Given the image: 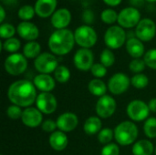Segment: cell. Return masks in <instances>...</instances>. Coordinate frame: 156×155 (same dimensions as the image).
<instances>
[{"label":"cell","mask_w":156,"mask_h":155,"mask_svg":"<svg viewBox=\"0 0 156 155\" xmlns=\"http://www.w3.org/2000/svg\"><path fill=\"white\" fill-rule=\"evenodd\" d=\"M7 97L14 104L21 108H28L37 100V90L34 83L29 80L20 79L10 85Z\"/></svg>","instance_id":"cell-1"},{"label":"cell","mask_w":156,"mask_h":155,"mask_svg":"<svg viewBox=\"0 0 156 155\" xmlns=\"http://www.w3.org/2000/svg\"><path fill=\"white\" fill-rule=\"evenodd\" d=\"M75 43V37L72 31L64 28L54 31L48 38V45L54 55L64 56L73 49Z\"/></svg>","instance_id":"cell-2"},{"label":"cell","mask_w":156,"mask_h":155,"mask_svg":"<svg viewBox=\"0 0 156 155\" xmlns=\"http://www.w3.org/2000/svg\"><path fill=\"white\" fill-rule=\"evenodd\" d=\"M138 132V128L135 123L125 121L115 127L114 139L118 144L122 146H128L137 140Z\"/></svg>","instance_id":"cell-3"},{"label":"cell","mask_w":156,"mask_h":155,"mask_svg":"<svg viewBox=\"0 0 156 155\" xmlns=\"http://www.w3.org/2000/svg\"><path fill=\"white\" fill-rule=\"evenodd\" d=\"M76 43L82 48H90L97 43L98 35L95 29L88 25H82L74 32Z\"/></svg>","instance_id":"cell-4"},{"label":"cell","mask_w":156,"mask_h":155,"mask_svg":"<svg viewBox=\"0 0 156 155\" xmlns=\"http://www.w3.org/2000/svg\"><path fill=\"white\" fill-rule=\"evenodd\" d=\"M127 34L120 26H110L104 34V42L108 48L118 49L122 48L126 42Z\"/></svg>","instance_id":"cell-5"},{"label":"cell","mask_w":156,"mask_h":155,"mask_svg":"<svg viewBox=\"0 0 156 155\" xmlns=\"http://www.w3.org/2000/svg\"><path fill=\"white\" fill-rule=\"evenodd\" d=\"M5 70L11 76H18L24 73L27 68V58L20 53L9 55L4 63Z\"/></svg>","instance_id":"cell-6"},{"label":"cell","mask_w":156,"mask_h":155,"mask_svg":"<svg viewBox=\"0 0 156 155\" xmlns=\"http://www.w3.org/2000/svg\"><path fill=\"white\" fill-rule=\"evenodd\" d=\"M34 66L40 74H49L58 67V61L53 53L44 52L35 59Z\"/></svg>","instance_id":"cell-7"},{"label":"cell","mask_w":156,"mask_h":155,"mask_svg":"<svg viewBox=\"0 0 156 155\" xmlns=\"http://www.w3.org/2000/svg\"><path fill=\"white\" fill-rule=\"evenodd\" d=\"M141 20V13L139 12V9L133 6H128L121 10L118 14L117 22L122 28H133L137 26Z\"/></svg>","instance_id":"cell-8"},{"label":"cell","mask_w":156,"mask_h":155,"mask_svg":"<svg viewBox=\"0 0 156 155\" xmlns=\"http://www.w3.org/2000/svg\"><path fill=\"white\" fill-rule=\"evenodd\" d=\"M150 114V109L148 104L141 100H134L131 101L127 106V115L134 122H142L147 120L146 118Z\"/></svg>","instance_id":"cell-9"},{"label":"cell","mask_w":156,"mask_h":155,"mask_svg":"<svg viewBox=\"0 0 156 155\" xmlns=\"http://www.w3.org/2000/svg\"><path fill=\"white\" fill-rule=\"evenodd\" d=\"M131 85V79L124 73H115L108 81V90L113 95H121L127 91Z\"/></svg>","instance_id":"cell-10"},{"label":"cell","mask_w":156,"mask_h":155,"mask_svg":"<svg viewBox=\"0 0 156 155\" xmlns=\"http://www.w3.org/2000/svg\"><path fill=\"white\" fill-rule=\"evenodd\" d=\"M136 37L141 41H151L156 35V24L150 18L142 19L135 28Z\"/></svg>","instance_id":"cell-11"},{"label":"cell","mask_w":156,"mask_h":155,"mask_svg":"<svg viewBox=\"0 0 156 155\" xmlns=\"http://www.w3.org/2000/svg\"><path fill=\"white\" fill-rule=\"evenodd\" d=\"M117 104L115 100L109 95H104L99 98L96 103V112L100 118L107 119L112 116L116 111Z\"/></svg>","instance_id":"cell-12"},{"label":"cell","mask_w":156,"mask_h":155,"mask_svg":"<svg viewBox=\"0 0 156 155\" xmlns=\"http://www.w3.org/2000/svg\"><path fill=\"white\" fill-rule=\"evenodd\" d=\"M94 57L93 53L90 48H80L74 55L73 62L75 67L81 71H87L91 69L93 63Z\"/></svg>","instance_id":"cell-13"},{"label":"cell","mask_w":156,"mask_h":155,"mask_svg":"<svg viewBox=\"0 0 156 155\" xmlns=\"http://www.w3.org/2000/svg\"><path fill=\"white\" fill-rule=\"evenodd\" d=\"M37 108L44 114H51L56 111L58 108V101L56 97L50 92H41L37 95L36 100Z\"/></svg>","instance_id":"cell-14"},{"label":"cell","mask_w":156,"mask_h":155,"mask_svg":"<svg viewBox=\"0 0 156 155\" xmlns=\"http://www.w3.org/2000/svg\"><path fill=\"white\" fill-rule=\"evenodd\" d=\"M43 113L34 107L26 108L23 111L21 121L25 126L29 128H37L43 123Z\"/></svg>","instance_id":"cell-15"},{"label":"cell","mask_w":156,"mask_h":155,"mask_svg":"<svg viewBox=\"0 0 156 155\" xmlns=\"http://www.w3.org/2000/svg\"><path fill=\"white\" fill-rule=\"evenodd\" d=\"M56 122L58 131L63 132H69L77 128L79 124V119L77 115L72 112H65L58 116Z\"/></svg>","instance_id":"cell-16"},{"label":"cell","mask_w":156,"mask_h":155,"mask_svg":"<svg viewBox=\"0 0 156 155\" xmlns=\"http://www.w3.org/2000/svg\"><path fill=\"white\" fill-rule=\"evenodd\" d=\"M16 31L20 37L27 40L28 42L35 41L39 36L38 27L34 23L29 21H22L19 23L16 27Z\"/></svg>","instance_id":"cell-17"},{"label":"cell","mask_w":156,"mask_h":155,"mask_svg":"<svg viewBox=\"0 0 156 155\" xmlns=\"http://www.w3.org/2000/svg\"><path fill=\"white\" fill-rule=\"evenodd\" d=\"M58 0H37L35 3L36 14L42 18L52 16L57 8Z\"/></svg>","instance_id":"cell-18"},{"label":"cell","mask_w":156,"mask_h":155,"mask_svg":"<svg viewBox=\"0 0 156 155\" xmlns=\"http://www.w3.org/2000/svg\"><path fill=\"white\" fill-rule=\"evenodd\" d=\"M71 21V13L67 8H59L51 16V24L57 29L66 28Z\"/></svg>","instance_id":"cell-19"},{"label":"cell","mask_w":156,"mask_h":155,"mask_svg":"<svg viewBox=\"0 0 156 155\" xmlns=\"http://www.w3.org/2000/svg\"><path fill=\"white\" fill-rule=\"evenodd\" d=\"M35 87L42 92H50L56 87L55 79L49 74H38L34 78Z\"/></svg>","instance_id":"cell-20"},{"label":"cell","mask_w":156,"mask_h":155,"mask_svg":"<svg viewBox=\"0 0 156 155\" xmlns=\"http://www.w3.org/2000/svg\"><path fill=\"white\" fill-rule=\"evenodd\" d=\"M48 143L50 147L58 152H61L65 150L68 146V136L66 135L65 132L61 131H56L52 132L49 136Z\"/></svg>","instance_id":"cell-21"},{"label":"cell","mask_w":156,"mask_h":155,"mask_svg":"<svg viewBox=\"0 0 156 155\" xmlns=\"http://www.w3.org/2000/svg\"><path fill=\"white\" fill-rule=\"evenodd\" d=\"M126 50L133 58H140L145 54L144 45L143 44V41L137 37H132L126 41Z\"/></svg>","instance_id":"cell-22"},{"label":"cell","mask_w":156,"mask_h":155,"mask_svg":"<svg viewBox=\"0 0 156 155\" xmlns=\"http://www.w3.org/2000/svg\"><path fill=\"white\" fill-rule=\"evenodd\" d=\"M155 151L154 144L148 140L137 141L132 149L133 155H152Z\"/></svg>","instance_id":"cell-23"},{"label":"cell","mask_w":156,"mask_h":155,"mask_svg":"<svg viewBox=\"0 0 156 155\" xmlns=\"http://www.w3.org/2000/svg\"><path fill=\"white\" fill-rule=\"evenodd\" d=\"M101 126H102L101 120L99 117L91 116L85 121V123L83 125V130L85 133L88 135H95L102 130Z\"/></svg>","instance_id":"cell-24"},{"label":"cell","mask_w":156,"mask_h":155,"mask_svg":"<svg viewBox=\"0 0 156 155\" xmlns=\"http://www.w3.org/2000/svg\"><path fill=\"white\" fill-rule=\"evenodd\" d=\"M88 89L92 95L101 98V97L106 95L105 93H106L108 88L102 80H101L100 79H94L89 82Z\"/></svg>","instance_id":"cell-25"},{"label":"cell","mask_w":156,"mask_h":155,"mask_svg":"<svg viewBox=\"0 0 156 155\" xmlns=\"http://www.w3.org/2000/svg\"><path fill=\"white\" fill-rule=\"evenodd\" d=\"M41 47L37 41H29L23 48V55L27 58H37L41 53Z\"/></svg>","instance_id":"cell-26"},{"label":"cell","mask_w":156,"mask_h":155,"mask_svg":"<svg viewBox=\"0 0 156 155\" xmlns=\"http://www.w3.org/2000/svg\"><path fill=\"white\" fill-rule=\"evenodd\" d=\"M54 76H55V79L58 82L63 84V83H66L69 80L70 71L66 66L60 65L54 71Z\"/></svg>","instance_id":"cell-27"},{"label":"cell","mask_w":156,"mask_h":155,"mask_svg":"<svg viewBox=\"0 0 156 155\" xmlns=\"http://www.w3.org/2000/svg\"><path fill=\"white\" fill-rule=\"evenodd\" d=\"M1 47L5 51L14 54L19 50V48L21 47V43H20L19 39H17L16 37H11V38L6 39L3 44H1Z\"/></svg>","instance_id":"cell-28"},{"label":"cell","mask_w":156,"mask_h":155,"mask_svg":"<svg viewBox=\"0 0 156 155\" xmlns=\"http://www.w3.org/2000/svg\"><path fill=\"white\" fill-rule=\"evenodd\" d=\"M35 14H36L35 7H33L30 5H22L17 12V16L22 21H29L34 17Z\"/></svg>","instance_id":"cell-29"},{"label":"cell","mask_w":156,"mask_h":155,"mask_svg":"<svg viewBox=\"0 0 156 155\" xmlns=\"http://www.w3.org/2000/svg\"><path fill=\"white\" fill-rule=\"evenodd\" d=\"M144 132L150 139L156 138V118L151 117L145 121L144 124Z\"/></svg>","instance_id":"cell-30"},{"label":"cell","mask_w":156,"mask_h":155,"mask_svg":"<svg viewBox=\"0 0 156 155\" xmlns=\"http://www.w3.org/2000/svg\"><path fill=\"white\" fill-rule=\"evenodd\" d=\"M100 60H101V63L104 67L109 68V67H112L114 64V62H115V56H114L113 52L112 51V49L105 48L101 53Z\"/></svg>","instance_id":"cell-31"},{"label":"cell","mask_w":156,"mask_h":155,"mask_svg":"<svg viewBox=\"0 0 156 155\" xmlns=\"http://www.w3.org/2000/svg\"><path fill=\"white\" fill-rule=\"evenodd\" d=\"M148 83H149V79L146 75L144 74H135L132 79H131V84L136 88V89H139V90H142V89H144L145 87L148 86Z\"/></svg>","instance_id":"cell-32"},{"label":"cell","mask_w":156,"mask_h":155,"mask_svg":"<svg viewBox=\"0 0 156 155\" xmlns=\"http://www.w3.org/2000/svg\"><path fill=\"white\" fill-rule=\"evenodd\" d=\"M101 21H103L105 24H113L118 21V14L115 10L112 8H107L101 12Z\"/></svg>","instance_id":"cell-33"},{"label":"cell","mask_w":156,"mask_h":155,"mask_svg":"<svg viewBox=\"0 0 156 155\" xmlns=\"http://www.w3.org/2000/svg\"><path fill=\"white\" fill-rule=\"evenodd\" d=\"M114 138V131L110 128H104L98 133V140L101 144H109Z\"/></svg>","instance_id":"cell-34"},{"label":"cell","mask_w":156,"mask_h":155,"mask_svg":"<svg viewBox=\"0 0 156 155\" xmlns=\"http://www.w3.org/2000/svg\"><path fill=\"white\" fill-rule=\"evenodd\" d=\"M16 29L12 24L9 23H3L0 26V37L3 39H8L14 37Z\"/></svg>","instance_id":"cell-35"},{"label":"cell","mask_w":156,"mask_h":155,"mask_svg":"<svg viewBox=\"0 0 156 155\" xmlns=\"http://www.w3.org/2000/svg\"><path fill=\"white\" fill-rule=\"evenodd\" d=\"M144 60L148 68L156 70V48H152L146 51L144 56Z\"/></svg>","instance_id":"cell-36"},{"label":"cell","mask_w":156,"mask_h":155,"mask_svg":"<svg viewBox=\"0 0 156 155\" xmlns=\"http://www.w3.org/2000/svg\"><path fill=\"white\" fill-rule=\"evenodd\" d=\"M145 62L144 59L141 58H134L133 60H132L129 64V69L132 72L135 73V74H140L142 71L144 70L145 69Z\"/></svg>","instance_id":"cell-37"},{"label":"cell","mask_w":156,"mask_h":155,"mask_svg":"<svg viewBox=\"0 0 156 155\" xmlns=\"http://www.w3.org/2000/svg\"><path fill=\"white\" fill-rule=\"evenodd\" d=\"M6 114L11 120H18V119H21L22 114H23V111H22L21 107L13 104L7 108Z\"/></svg>","instance_id":"cell-38"},{"label":"cell","mask_w":156,"mask_h":155,"mask_svg":"<svg viewBox=\"0 0 156 155\" xmlns=\"http://www.w3.org/2000/svg\"><path fill=\"white\" fill-rule=\"evenodd\" d=\"M90 71H91V74L95 78L101 79V78H103V77L106 76V74H107V68L104 67L101 63H95L92 66Z\"/></svg>","instance_id":"cell-39"},{"label":"cell","mask_w":156,"mask_h":155,"mask_svg":"<svg viewBox=\"0 0 156 155\" xmlns=\"http://www.w3.org/2000/svg\"><path fill=\"white\" fill-rule=\"evenodd\" d=\"M101 155H120V148L116 143H111L101 149Z\"/></svg>","instance_id":"cell-40"},{"label":"cell","mask_w":156,"mask_h":155,"mask_svg":"<svg viewBox=\"0 0 156 155\" xmlns=\"http://www.w3.org/2000/svg\"><path fill=\"white\" fill-rule=\"evenodd\" d=\"M41 128H42V130L44 132L52 133V132H56L55 130L58 128V126H57V122H54L52 120H46L41 124Z\"/></svg>","instance_id":"cell-41"},{"label":"cell","mask_w":156,"mask_h":155,"mask_svg":"<svg viewBox=\"0 0 156 155\" xmlns=\"http://www.w3.org/2000/svg\"><path fill=\"white\" fill-rule=\"evenodd\" d=\"M82 20L88 26L93 24L94 23V20H95V16H94L93 11L90 10V9H89V8L85 9L83 11V14H82Z\"/></svg>","instance_id":"cell-42"},{"label":"cell","mask_w":156,"mask_h":155,"mask_svg":"<svg viewBox=\"0 0 156 155\" xmlns=\"http://www.w3.org/2000/svg\"><path fill=\"white\" fill-rule=\"evenodd\" d=\"M129 3L131 4V6L133 7H135V8H140V7H143L144 3H145V0H129Z\"/></svg>","instance_id":"cell-43"},{"label":"cell","mask_w":156,"mask_h":155,"mask_svg":"<svg viewBox=\"0 0 156 155\" xmlns=\"http://www.w3.org/2000/svg\"><path fill=\"white\" fill-rule=\"evenodd\" d=\"M3 5L9 6V7H14L16 6V5L18 4V0H1Z\"/></svg>","instance_id":"cell-44"},{"label":"cell","mask_w":156,"mask_h":155,"mask_svg":"<svg viewBox=\"0 0 156 155\" xmlns=\"http://www.w3.org/2000/svg\"><path fill=\"white\" fill-rule=\"evenodd\" d=\"M102 1L110 6H117L122 3V0H102Z\"/></svg>","instance_id":"cell-45"},{"label":"cell","mask_w":156,"mask_h":155,"mask_svg":"<svg viewBox=\"0 0 156 155\" xmlns=\"http://www.w3.org/2000/svg\"><path fill=\"white\" fill-rule=\"evenodd\" d=\"M148 107L150 109V111H153L156 113V98L152 99L149 102H148Z\"/></svg>","instance_id":"cell-46"},{"label":"cell","mask_w":156,"mask_h":155,"mask_svg":"<svg viewBox=\"0 0 156 155\" xmlns=\"http://www.w3.org/2000/svg\"><path fill=\"white\" fill-rule=\"evenodd\" d=\"M0 14H1V17H0V23L3 24L5 18V7L3 5H0Z\"/></svg>","instance_id":"cell-47"},{"label":"cell","mask_w":156,"mask_h":155,"mask_svg":"<svg viewBox=\"0 0 156 155\" xmlns=\"http://www.w3.org/2000/svg\"><path fill=\"white\" fill-rule=\"evenodd\" d=\"M147 2H150V3H154V2H156V0H145Z\"/></svg>","instance_id":"cell-48"},{"label":"cell","mask_w":156,"mask_h":155,"mask_svg":"<svg viewBox=\"0 0 156 155\" xmlns=\"http://www.w3.org/2000/svg\"><path fill=\"white\" fill-rule=\"evenodd\" d=\"M154 152H155V155H156V147H155V151H154Z\"/></svg>","instance_id":"cell-49"},{"label":"cell","mask_w":156,"mask_h":155,"mask_svg":"<svg viewBox=\"0 0 156 155\" xmlns=\"http://www.w3.org/2000/svg\"><path fill=\"white\" fill-rule=\"evenodd\" d=\"M1 155H3V154H1Z\"/></svg>","instance_id":"cell-50"}]
</instances>
